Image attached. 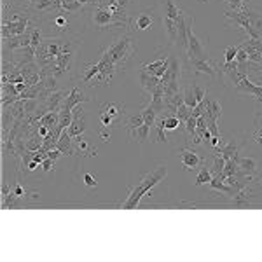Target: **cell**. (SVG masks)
Here are the masks:
<instances>
[{
	"label": "cell",
	"instance_id": "obj_1",
	"mask_svg": "<svg viewBox=\"0 0 262 262\" xmlns=\"http://www.w3.org/2000/svg\"><path fill=\"white\" fill-rule=\"evenodd\" d=\"M168 175V168L166 164H159L158 168H154L150 173H147L143 179L138 182L137 185H135L133 189L129 191L128 198H126L124 201L121 203V208L122 210H133L138 206V203H140V200L145 194H149V191L152 187H156V185L159 184V182H163L164 179H166Z\"/></svg>",
	"mask_w": 262,
	"mask_h": 262
},
{
	"label": "cell",
	"instance_id": "obj_2",
	"mask_svg": "<svg viewBox=\"0 0 262 262\" xmlns=\"http://www.w3.org/2000/svg\"><path fill=\"white\" fill-rule=\"evenodd\" d=\"M135 53H137V48H135L131 37L121 35L119 39L114 40L112 44L100 54V58H103V60H107L108 63H112V65L116 67V70H124L126 67L129 65V61Z\"/></svg>",
	"mask_w": 262,
	"mask_h": 262
},
{
	"label": "cell",
	"instance_id": "obj_3",
	"mask_svg": "<svg viewBox=\"0 0 262 262\" xmlns=\"http://www.w3.org/2000/svg\"><path fill=\"white\" fill-rule=\"evenodd\" d=\"M180 63L175 56H170V67L161 79V88L164 93V101L171 98L175 93L180 91Z\"/></svg>",
	"mask_w": 262,
	"mask_h": 262
},
{
	"label": "cell",
	"instance_id": "obj_4",
	"mask_svg": "<svg viewBox=\"0 0 262 262\" xmlns=\"http://www.w3.org/2000/svg\"><path fill=\"white\" fill-rule=\"evenodd\" d=\"M184 16L182 7L173 4V0H164V27L171 42H177V30H179V21Z\"/></svg>",
	"mask_w": 262,
	"mask_h": 262
},
{
	"label": "cell",
	"instance_id": "obj_5",
	"mask_svg": "<svg viewBox=\"0 0 262 262\" xmlns=\"http://www.w3.org/2000/svg\"><path fill=\"white\" fill-rule=\"evenodd\" d=\"M91 19L93 25L100 30H111V28H119L122 25L114 18V14L107 9L105 6H93V12H91Z\"/></svg>",
	"mask_w": 262,
	"mask_h": 262
},
{
	"label": "cell",
	"instance_id": "obj_6",
	"mask_svg": "<svg viewBox=\"0 0 262 262\" xmlns=\"http://www.w3.org/2000/svg\"><path fill=\"white\" fill-rule=\"evenodd\" d=\"M28 30H30V19L23 18L19 14H12V18L9 21H4L2 23V40L23 35Z\"/></svg>",
	"mask_w": 262,
	"mask_h": 262
},
{
	"label": "cell",
	"instance_id": "obj_7",
	"mask_svg": "<svg viewBox=\"0 0 262 262\" xmlns=\"http://www.w3.org/2000/svg\"><path fill=\"white\" fill-rule=\"evenodd\" d=\"M74 42H75V40L65 42V44H63L61 53L58 54L56 61H54V67H53V75H54V77H60V75H65L67 72L70 70L72 61H74V54H75Z\"/></svg>",
	"mask_w": 262,
	"mask_h": 262
},
{
	"label": "cell",
	"instance_id": "obj_8",
	"mask_svg": "<svg viewBox=\"0 0 262 262\" xmlns=\"http://www.w3.org/2000/svg\"><path fill=\"white\" fill-rule=\"evenodd\" d=\"M187 56L189 60H205V58H210L208 54V48H206V44L203 42L200 37L194 33V30L191 28L189 30V35H187Z\"/></svg>",
	"mask_w": 262,
	"mask_h": 262
},
{
	"label": "cell",
	"instance_id": "obj_9",
	"mask_svg": "<svg viewBox=\"0 0 262 262\" xmlns=\"http://www.w3.org/2000/svg\"><path fill=\"white\" fill-rule=\"evenodd\" d=\"M180 163H182V166H184V170H187V171H194V170H200V168L206 166V159L198 154L196 150L187 149V147L180 150Z\"/></svg>",
	"mask_w": 262,
	"mask_h": 262
},
{
	"label": "cell",
	"instance_id": "obj_10",
	"mask_svg": "<svg viewBox=\"0 0 262 262\" xmlns=\"http://www.w3.org/2000/svg\"><path fill=\"white\" fill-rule=\"evenodd\" d=\"M239 48H243L248 54V60L252 63L262 67V39H247L239 44Z\"/></svg>",
	"mask_w": 262,
	"mask_h": 262
},
{
	"label": "cell",
	"instance_id": "obj_11",
	"mask_svg": "<svg viewBox=\"0 0 262 262\" xmlns=\"http://www.w3.org/2000/svg\"><path fill=\"white\" fill-rule=\"evenodd\" d=\"M84 111L81 108V105H77V107L74 108V119H72L70 126L67 128L69 131V135L72 138L75 137H82L84 131H86V119H84Z\"/></svg>",
	"mask_w": 262,
	"mask_h": 262
},
{
	"label": "cell",
	"instance_id": "obj_12",
	"mask_svg": "<svg viewBox=\"0 0 262 262\" xmlns=\"http://www.w3.org/2000/svg\"><path fill=\"white\" fill-rule=\"evenodd\" d=\"M168 67H170V56H159L156 61L143 65L142 70L150 75H154V77H158V79H163V75L166 74Z\"/></svg>",
	"mask_w": 262,
	"mask_h": 262
},
{
	"label": "cell",
	"instance_id": "obj_13",
	"mask_svg": "<svg viewBox=\"0 0 262 262\" xmlns=\"http://www.w3.org/2000/svg\"><path fill=\"white\" fill-rule=\"evenodd\" d=\"M191 65L196 75H208V77H217L219 75L217 65H215L210 58H205V60H192Z\"/></svg>",
	"mask_w": 262,
	"mask_h": 262
},
{
	"label": "cell",
	"instance_id": "obj_14",
	"mask_svg": "<svg viewBox=\"0 0 262 262\" xmlns=\"http://www.w3.org/2000/svg\"><path fill=\"white\" fill-rule=\"evenodd\" d=\"M90 98H86L84 96V93L79 90V88H72V90L69 91V95H67V98L63 100V105L60 111H65V112H72L77 105L84 103V101H88Z\"/></svg>",
	"mask_w": 262,
	"mask_h": 262
},
{
	"label": "cell",
	"instance_id": "obj_15",
	"mask_svg": "<svg viewBox=\"0 0 262 262\" xmlns=\"http://www.w3.org/2000/svg\"><path fill=\"white\" fill-rule=\"evenodd\" d=\"M234 90L239 91V93L252 95L257 101H262V86H259V84H253L252 81H248V75H247V77H243L242 81L236 84Z\"/></svg>",
	"mask_w": 262,
	"mask_h": 262
},
{
	"label": "cell",
	"instance_id": "obj_16",
	"mask_svg": "<svg viewBox=\"0 0 262 262\" xmlns=\"http://www.w3.org/2000/svg\"><path fill=\"white\" fill-rule=\"evenodd\" d=\"M154 11H143L140 14L137 16L133 23V30H138V32H145V30H150L152 25H154Z\"/></svg>",
	"mask_w": 262,
	"mask_h": 262
},
{
	"label": "cell",
	"instance_id": "obj_17",
	"mask_svg": "<svg viewBox=\"0 0 262 262\" xmlns=\"http://www.w3.org/2000/svg\"><path fill=\"white\" fill-rule=\"evenodd\" d=\"M252 198H253V189H252L250 182H248L247 185H243L242 189H238V191L234 192L232 203H234L236 206H245V205H250Z\"/></svg>",
	"mask_w": 262,
	"mask_h": 262
},
{
	"label": "cell",
	"instance_id": "obj_18",
	"mask_svg": "<svg viewBox=\"0 0 262 262\" xmlns=\"http://www.w3.org/2000/svg\"><path fill=\"white\" fill-rule=\"evenodd\" d=\"M140 84H142L143 90L152 95V93L158 91L159 88H161V79H158V77H154V75L140 70Z\"/></svg>",
	"mask_w": 262,
	"mask_h": 262
},
{
	"label": "cell",
	"instance_id": "obj_19",
	"mask_svg": "<svg viewBox=\"0 0 262 262\" xmlns=\"http://www.w3.org/2000/svg\"><path fill=\"white\" fill-rule=\"evenodd\" d=\"M238 168H239V173L242 175H245L247 179H253L255 177V173H257V161L253 158H243V159H239L238 161Z\"/></svg>",
	"mask_w": 262,
	"mask_h": 262
},
{
	"label": "cell",
	"instance_id": "obj_20",
	"mask_svg": "<svg viewBox=\"0 0 262 262\" xmlns=\"http://www.w3.org/2000/svg\"><path fill=\"white\" fill-rule=\"evenodd\" d=\"M56 149H60L65 156H74L75 154V145H74V138L69 135V131H63L60 140L56 142Z\"/></svg>",
	"mask_w": 262,
	"mask_h": 262
},
{
	"label": "cell",
	"instance_id": "obj_21",
	"mask_svg": "<svg viewBox=\"0 0 262 262\" xmlns=\"http://www.w3.org/2000/svg\"><path fill=\"white\" fill-rule=\"evenodd\" d=\"M215 152L217 154H221L226 161H229V159H234V158H239L238 152H239V147L234 145V143H222V145L215 147Z\"/></svg>",
	"mask_w": 262,
	"mask_h": 262
},
{
	"label": "cell",
	"instance_id": "obj_22",
	"mask_svg": "<svg viewBox=\"0 0 262 262\" xmlns=\"http://www.w3.org/2000/svg\"><path fill=\"white\" fill-rule=\"evenodd\" d=\"M58 122H60V112H48L39 119V126H46L53 131L58 128Z\"/></svg>",
	"mask_w": 262,
	"mask_h": 262
},
{
	"label": "cell",
	"instance_id": "obj_23",
	"mask_svg": "<svg viewBox=\"0 0 262 262\" xmlns=\"http://www.w3.org/2000/svg\"><path fill=\"white\" fill-rule=\"evenodd\" d=\"M101 111L103 112H107L108 116L114 117V119H121L122 117V114H124V105H121V103H105L103 107H101Z\"/></svg>",
	"mask_w": 262,
	"mask_h": 262
},
{
	"label": "cell",
	"instance_id": "obj_24",
	"mask_svg": "<svg viewBox=\"0 0 262 262\" xmlns=\"http://www.w3.org/2000/svg\"><path fill=\"white\" fill-rule=\"evenodd\" d=\"M142 116H143V121H145V124L149 126V128H152V126H156V121H158L159 114H158V111H156V108L149 103V105H147V107L142 111Z\"/></svg>",
	"mask_w": 262,
	"mask_h": 262
},
{
	"label": "cell",
	"instance_id": "obj_25",
	"mask_svg": "<svg viewBox=\"0 0 262 262\" xmlns=\"http://www.w3.org/2000/svg\"><path fill=\"white\" fill-rule=\"evenodd\" d=\"M142 124H145V121H143V116L140 114V116H133L131 119L126 122V131L131 135L133 131H137L138 128H140Z\"/></svg>",
	"mask_w": 262,
	"mask_h": 262
},
{
	"label": "cell",
	"instance_id": "obj_26",
	"mask_svg": "<svg viewBox=\"0 0 262 262\" xmlns=\"http://www.w3.org/2000/svg\"><path fill=\"white\" fill-rule=\"evenodd\" d=\"M149 131H150V128L147 124H142L140 128H138L137 131H133V133L129 135L131 138H135V140H138L140 143H143L147 140V137H149Z\"/></svg>",
	"mask_w": 262,
	"mask_h": 262
},
{
	"label": "cell",
	"instance_id": "obj_27",
	"mask_svg": "<svg viewBox=\"0 0 262 262\" xmlns=\"http://www.w3.org/2000/svg\"><path fill=\"white\" fill-rule=\"evenodd\" d=\"M213 179V173L212 170H206V166H203L200 173L196 177V185H203V184H210V180Z\"/></svg>",
	"mask_w": 262,
	"mask_h": 262
},
{
	"label": "cell",
	"instance_id": "obj_28",
	"mask_svg": "<svg viewBox=\"0 0 262 262\" xmlns=\"http://www.w3.org/2000/svg\"><path fill=\"white\" fill-rule=\"evenodd\" d=\"M184 101H185V105H187L189 108H196V105H198V100H196V96H194V91H192V86L191 88H187V90H184Z\"/></svg>",
	"mask_w": 262,
	"mask_h": 262
},
{
	"label": "cell",
	"instance_id": "obj_29",
	"mask_svg": "<svg viewBox=\"0 0 262 262\" xmlns=\"http://www.w3.org/2000/svg\"><path fill=\"white\" fill-rule=\"evenodd\" d=\"M53 27L56 28V30H60V32L69 30V19H67V16L58 14L56 18L53 19Z\"/></svg>",
	"mask_w": 262,
	"mask_h": 262
},
{
	"label": "cell",
	"instance_id": "obj_30",
	"mask_svg": "<svg viewBox=\"0 0 262 262\" xmlns=\"http://www.w3.org/2000/svg\"><path fill=\"white\" fill-rule=\"evenodd\" d=\"M156 129H158V142H159V143L166 142V128H164L163 116H159V117H158V121H156Z\"/></svg>",
	"mask_w": 262,
	"mask_h": 262
},
{
	"label": "cell",
	"instance_id": "obj_31",
	"mask_svg": "<svg viewBox=\"0 0 262 262\" xmlns=\"http://www.w3.org/2000/svg\"><path fill=\"white\" fill-rule=\"evenodd\" d=\"M184 128H185V131H187L189 135H191V137H194L196 128H198V117H194V116L189 117V119L184 122Z\"/></svg>",
	"mask_w": 262,
	"mask_h": 262
},
{
	"label": "cell",
	"instance_id": "obj_32",
	"mask_svg": "<svg viewBox=\"0 0 262 262\" xmlns=\"http://www.w3.org/2000/svg\"><path fill=\"white\" fill-rule=\"evenodd\" d=\"M238 49H239V46H231V48H227L226 49V54H224V63H232L236 60V54H238Z\"/></svg>",
	"mask_w": 262,
	"mask_h": 262
},
{
	"label": "cell",
	"instance_id": "obj_33",
	"mask_svg": "<svg viewBox=\"0 0 262 262\" xmlns=\"http://www.w3.org/2000/svg\"><path fill=\"white\" fill-rule=\"evenodd\" d=\"M253 142L262 145V124H260V114H257V124L255 131H253Z\"/></svg>",
	"mask_w": 262,
	"mask_h": 262
},
{
	"label": "cell",
	"instance_id": "obj_34",
	"mask_svg": "<svg viewBox=\"0 0 262 262\" xmlns=\"http://www.w3.org/2000/svg\"><path fill=\"white\" fill-rule=\"evenodd\" d=\"M226 2L229 4L231 11H238V9H245V7H248L250 0H226Z\"/></svg>",
	"mask_w": 262,
	"mask_h": 262
},
{
	"label": "cell",
	"instance_id": "obj_35",
	"mask_svg": "<svg viewBox=\"0 0 262 262\" xmlns=\"http://www.w3.org/2000/svg\"><path fill=\"white\" fill-rule=\"evenodd\" d=\"M100 121H101V128H103V129H111V126L114 124V121H116V119L108 116L107 112L101 111L100 112Z\"/></svg>",
	"mask_w": 262,
	"mask_h": 262
},
{
	"label": "cell",
	"instance_id": "obj_36",
	"mask_svg": "<svg viewBox=\"0 0 262 262\" xmlns=\"http://www.w3.org/2000/svg\"><path fill=\"white\" fill-rule=\"evenodd\" d=\"M192 91H194V96H196L198 103H201V101L206 98V95H208V91L203 90V88H200L198 84H192Z\"/></svg>",
	"mask_w": 262,
	"mask_h": 262
},
{
	"label": "cell",
	"instance_id": "obj_37",
	"mask_svg": "<svg viewBox=\"0 0 262 262\" xmlns=\"http://www.w3.org/2000/svg\"><path fill=\"white\" fill-rule=\"evenodd\" d=\"M12 194L18 196L19 200H25V198L28 196V189H25L21 184H14V187H12Z\"/></svg>",
	"mask_w": 262,
	"mask_h": 262
},
{
	"label": "cell",
	"instance_id": "obj_38",
	"mask_svg": "<svg viewBox=\"0 0 262 262\" xmlns=\"http://www.w3.org/2000/svg\"><path fill=\"white\" fill-rule=\"evenodd\" d=\"M84 184L88 185V187H96V175H93V173H84Z\"/></svg>",
	"mask_w": 262,
	"mask_h": 262
},
{
	"label": "cell",
	"instance_id": "obj_39",
	"mask_svg": "<svg viewBox=\"0 0 262 262\" xmlns=\"http://www.w3.org/2000/svg\"><path fill=\"white\" fill-rule=\"evenodd\" d=\"M54 164H56V161H54V159H51V158H48L44 163L40 164V168H42V170H44L46 173H48V171H51V170H54Z\"/></svg>",
	"mask_w": 262,
	"mask_h": 262
},
{
	"label": "cell",
	"instance_id": "obj_40",
	"mask_svg": "<svg viewBox=\"0 0 262 262\" xmlns=\"http://www.w3.org/2000/svg\"><path fill=\"white\" fill-rule=\"evenodd\" d=\"M37 166H39V163H37V161H33V159H32L30 163H28V170H30V171H33V170H35Z\"/></svg>",
	"mask_w": 262,
	"mask_h": 262
},
{
	"label": "cell",
	"instance_id": "obj_41",
	"mask_svg": "<svg viewBox=\"0 0 262 262\" xmlns=\"http://www.w3.org/2000/svg\"><path fill=\"white\" fill-rule=\"evenodd\" d=\"M108 2H112V0H100V6H105V4H108ZM98 4H96V6H98Z\"/></svg>",
	"mask_w": 262,
	"mask_h": 262
},
{
	"label": "cell",
	"instance_id": "obj_42",
	"mask_svg": "<svg viewBox=\"0 0 262 262\" xmlns=\"http://www.w3.org/2000/svg\"><path fill=\"white\" fill-rule=\"evenodd\" d=\"M200 2H210V0H200Z\"/></svg>",
	"mask_w": 262,
	"mask_h": 262
}]
</instances>
